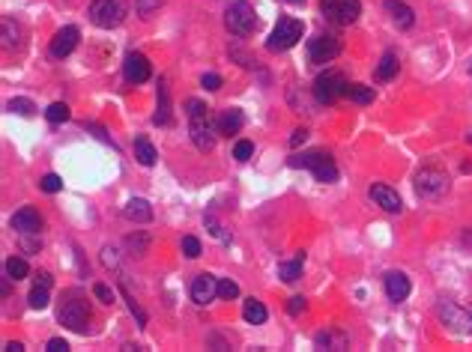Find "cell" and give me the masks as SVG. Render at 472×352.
Listing matches in <instances>:
<instances>
[{"label":"cell","instance_id":"8fae6325","mask_svg":"<svg viewBox=\"0 0 472 352\" xmlns=\"http://www.w3.org/2000/svg\"><path fill=\"white\" fill-rule=\"evenodd\" d=\"M437 317L446 329H451L454 334H469L472 332V317L464 307H457L454 302H439L437 305Z\"/></svg>","mask_w":472,"mask_h":352},{"label":"cell","instance_id":"816d5d0a","mask_svg":"<svg viewBox=\"0 0 472 352\" xmlns=\"http://www.w3.org/2000/svg\"><path fill=\"white\" fill-rule=\"evenodd\" d=\"M284 4H293V6H299V4H305V0H284Z\"/></svg>","mask_w":472,"mask_h":352},{"label":"cell","instance_id":"c3c4849f","mask_svg":"<svg viewBox=\"0 0 472 352\" xmlns=\"http://www.w3.org/2000/svg\"><path fill=\"white\" fill-rule=\"evenodd\" d=\"M33 281H36V287H48V290H51V283H54V278H51L48 272H36Z\"/></svg>","mask_w":472,"mask_h":352},{"label":"cell","instance_id":"30bf717a","mask_svg":"<svg viewBox=\"0 0 472 352\" xmlns=\"http://www.w3.org/2000/svg\"><path fill=\"white\" fill-rule=\"evenodd\" d=\"M338 54H341V39L335 33H317L314 39H308V60L317 66L332 63Z\"/></svg>","mask_w":472,"mask_h":352},{"label":"cell","instance_id":"ba28073f","mask_svg":"<svg viewBox=\"0 0 472 352\" xmlns=\"http://www.w3.org/2000/svg\"><path fill=\"white\" fill-rule=\"evenodd\" d=\"M126 16V4L123 0H93L90 4V21L102 27V30H111L123 21Z\"/></svg>","mask_w":472,"mask_h":352},{"label":"cell","instance_id":"44dd1931","mask_svg":"<svg viewBox=\"0 0 472 352\" xmlns=\"http://www.w3.org/2000/svg\"><path fill=\"white\" fill-rule=\"evenodd\" d=\"M153 123H156V126H171V123H173V114H171V93H168L165 81L159 84V107H156Z\"/></svg>","mask_w":472,"mask_h":352},{"label":"cell","instance_id":"52a82bcc","mask_svg":"<svg viewBox=\"0 0 472 352\" xmlns=\"http://www.w3.org/2000/svg\"><path fill=\"white\" fill-rule=\"evenodd\" d=\"M347 96V78L341 72H323L314 81V99L320 105H335Z\"/></svg>","mask_w":472,"mask_h":352},{"label":"cell","instance_id":"f6af8a7d","mask_svg":"<svg viewBox=\"0 0 472 352\" xmlns=\"http://www.w3.org/2000/svg\"><path fill=\"white\" fill-rule=\"evenodd\" d=\"M123 295H126V302H129V310H132L134 317H138V322H141V326H146V314H144V310L138 307V302H134V299H132V295H129L126 290H123Z\"/></svg>","mask_w":472,"mask_h":352},{"label":"cell","instance_id":"83f0119b","mask_svg":"<svg viewBox=\"0 0 472 352\" xmlns=\"http://www.w3.org/2000/svg\"><path fill=\"white\" fill-rule=\"evenodd\" d=\"M69 117H72V111H69V105H63V102L48 105V111H45V119H48L51 126H60V123H66Z\"/></svg>","mask_w":472,"mask_h":352},{"label":"cell","instance_id":"60d3db41","mask_svg":"<svg viewBox=\"0 0 472 352\" xmlns=\"http://www.w3.org/2000/svg\"><path fill=\"white\" fill-rule=\"evenodd\" d=\"M305 307H308V302L302 299V295H293V299L287 302V314L290 317H299V314H305Z\"/></svg>","mask_w":472,"mask_h":352},{"label":"cell","instance_id":"9c48e42d","mask_svg":"<svg viewBox=\"0 0 472 352\" xmlns=\"http://www.w3.org/2000/svg\"><path fill=\"white\" fill-rule=\"evenodd\" d=\"M320 9H323V16H326V21L338 24V27L356 24L359 16H362V4H359V0H323Z\"/></svg>","mask_w":472,"mask_h":352},{"label":"cell","instance_id":"f907efd6","mask_svg":"<svg viewBox=\"0 0 472 352\" xmlns=\"http://www.w3.org/2000/svg\"><path fill=\"white\" fill-rule=\"evenodd\" d=\"M4 349H6V352H24V344H18V341H9Z\"/></svg>","mask_w":472,"mask_h":352},{"label":"cell","instance_id":"7c38bea8","mask_svg":"<svg viewBox=\"0 0 472 352\" xmlns=\"http://www.w3.org/2000/svg\"><path fill=\"white\" fill-rule=\"evenodd\" d=\"M123 75H126L129 84H144V81H150L153 66L141 51H129L126 60H123Z\"/></svg>","mask_w":472,"mask_h":352},{"label":"cell","instance_id":"7bdbcfd3","mask_svg":"<svg viewBox=\"0 0 472 352\" xmlns=\"http://www.w3.org/2000/svg\"><path fill=\"white\" fill-rule=\"evenodd\" d=\"M200 84H204L207 90H212V93H215V90H221V75H215V72H207L204 78H200Z\"/></svg>","mask_w":472,"mask_h":352},{"label":"cell","instance_id":"8992f818","mask_svg":"<svg viewBox=\"0 0 472 352\" xmlns=\"http://www.w3.org/2000/svg\"><path fill=\"white\" fill-rule=\"evenodd\" d=\"M224 24L234 36H251L254 27H258V18H254V9L246 4V0H234L224 12Z\"/></svg>","mask_w":472,"mask_h":352},{"label":"cell","instance_id":"ffe728a7","mask_svg":"<svg viewBox=\"0 0 472 352\" xmlns=\"http://www.w3.org/2000/svg\"><path fill=\"white\" fill-rule=\"evenodd\" d=\"M246 126V117H242L239 107H227V111L219 114V134H239V129Z\"/></svg>","mask_w":472,"mask_h":352},{"label":"cell","instance_id":"ee69618b","mask_svg":"<svg viewBox=\"0 0 472 352\" xmlns=\"http://www.w3.org/2000/svg\"><path fill=\"white\" fill-rule=\"evenodd\" d=\"M102 263H105L108 269H117V266H120V260H117V251H114L111 245H105V248H102Z\"/></svg>","mask_w":472,"mask_h":352},{"label":"cell","instance_id":"4dcf8cb0","mask_svg":"<svg viewBox=\"0 0 472 352\" xmlns=\"http://www.w3.org/2000/svg\"><path fill=\"white\" fill-rule=\"evenodd\" d=\"M4 269H6V275H9L12 281H21V278H27V272H30V266H27L21 257H9Z\"/></svg>","mask_w":472,"mask_h":352},{"label":"cell","instance_id":"4316f807","mask_svg":"<svg viewBox=\"0 0 472 352\" xmlns=\"http://www.w3.org/2000/svg\"><path fill=\"white\" fill-rule=\"evenodd\" d=\"M347 99L356 102V105H371L376 99V93L368 84H347Z\"/></svg>","mask_w":472,"mask_h":352},{"label":"cell","instance_id":"484cf974","mask_svg":"<svg viewBox=\"0 0 472 352\" xmlns=\"http://www.w3.org/2000/svg\"><path fill=\"white\" fill-rule=\"evenodd\" d=\"M134 158H138V165H144V168H153L156 165V146L146 141V138H138L134 141Z\"/></svg>","mask_w":472,"mask_h":352},{"label":"cell","instance_id":"836d02e7","mask_svg":"<svg viewBox=\"0 0 472 352\" xmlns=\"http://www.w3.org/2000/svg\"><path fill=\"white\" fill-rule=\"evenodd\" d=\"M39 188H42L45 194H57L60 188H63V180H60L57 173H45V176H42V182H39Z\"/></svg>","mask_w":472,"mask_h":352},{"label":"cell","instance_id":"7a4b0ae2","mask_svg":"<svg viewBox=\"0 0 472 352\" xmlns=\"http://www.w3.org/2000/svg\"><path fill=\"white\" fill-rule=\"evenodd\" d=\"M57 319H60V326H66L69 332L84 334L90 329V307H87L84 299H78V295H66V299L60 302Z\"/></svg>","mask_w":472,"mask_h":352},{"label":"cell","instance_id":"e575fe53","mask_svg":"<svg viewBox=\"0 0 472 352\" xmlns=\"http://www.w3.org/2000/svg\"><path fill=\"white\" fill-rule=\"evenodd\" d=\"M21 236V248L27 254H39V248H42V239H39V233H18Z\"/></svg>","mask_w":472,"mask_h":352},{"label":"cell","instance_id":"f35d334b","mask_svg":"<svg viewBox=\"0 0 472 352\" xmlns=\"http://www.w3.org/2000/svg\"><path fill=\"white\" fill-rule=\"evenodd\" d=\"M254 156V143L251 141H239L236 146H234V158L236 161H248Z\"/></svg>","mask_w":472,"mask_h":352},{"label":"cell","instance_id":"603a6c76","mask_svg":"<svg viewBox=\"0 0 472 352\" xmlns=\"http://www.w3.org/2000/svg\"><path fill=\"white\" fill-rule=\"evenodd\" d=\"M302 266H305V254H296L290 263H278V278L287 283H296L302 278Z\"/></svg>","mask_w":472,"mask_h":352},{"label":"cell","instance_id":"d6986e66","mask_svg":"<svg viewBox=\"0 0 472 352\" xmlns=\"http://www.w3.org/2000/svg\"><path fill=\"white\" fill-rule=\"evenodd\" d=\"M123 215L134 224H146V221H153V206L144 197H132L123 206Z\"/></svg>","mask_w":472,"mask_h":352},{"label":"cell","instance_id":"9a60e30c","mask_svg":"<svg viewBox=\"0 0 472 352\" xmlns=\"http://www.w3.org/2000/svg\"><path fill=\"white\" fill-rule=\"evenodd\" d=\"M368 194H371V200L376 203V206H383L386 212H401V209H403L401 194L395 192V188L383 185V182H374V185L368 188Z\"/></svg>","mask_w":472,"mask_h":352},{"label":"cell","instance_id":"bcb514c9","mask_svg":"<svg viewBox=\"0 0 472 352\" xmlns=\"http://www.w3.org/2000/svg\"><path fill=\"white\" fill-rule=\"evenodd\" d=\"M66 349H69V344H66L63 337H51L48 341V352H66Z\"/></svg>","mask_w":472,"mask_h":352},{"label":"cell","instance_id":"ab89813d","mask_svg":"<svg viewBox=\"0 0 472 352\" xmlns=\"http://www.w3.org/2000/svg\"><path fill=\"white\" fill-rule=\"evenodd\" d=\"M93 295H96L102 305H114V290L108 287V283H96V287H93Z\"/></svg>","mask_w":472,"mask_h":352},{"label":"cell","instance_id":"ac0fdd59","mask_svg":"<svg viewBox=\"0 0 472 352\" xmlns=\"http://www.w3.org/2000/svg\"><path fill=\"white\" fill-rule=\"evenodd\" d=\"M410 290H413L410 287V278L403 275V272H388L386 275V295L392 302H403L410 295Z\"/></svg>","mask_w":472,"mask_h":352},{"label":"cell","instance_id":"d4e9b609","mask_svg":"<svg viewBox=\"0 0 472 352\" xmlns=\"http://www.w3.org/2000/svg\"><path fill=\"white\" fill-rule=\"evenodd\" d=\"M242 317H246V322H251V326H260V322H266L269 310L258 299H246V302H242Z\"/></svg>","mask_w":472,"mask_h":352},{"label":"cell","instance_id":"7dc6e473","mask_svg":"<svg viewBox=\"0 0 472 352\" xmlns=\"http://www.w3.org/2000/svg\"><path fill=\"white\" fill-rule=\"evenodd\" d=\"M305 138H308V131H305V129H296V131L290 134V146L296 150V146H299V143H305Z\"/></svg>","mask_w":472,"mask_h":352},{"label":"cell","instance_id":"e0dca14e","mask_svg":"<svg viewBox=\"0 0 472 352\" xmlns=\"http://www.w3.org/2000/svg\"><path fill=\"white\" fill-rule=\"evenodd\" d=\"M386 12H388V18H392V24L401 27V30H410L415 24V12L403 4V0H386Z\"/></svg>","mask_w":472,"mask_h":352},{"label":"cell","instance_id":"4fadbf2b","mask_svg":"<svg viewBox=\"0 0 472 352\" xmlns=\"http://www.w3.org/2000/svg\"><path fill=\"white\" fill-rule=\"evenodd\" d=\"M212 299H219V278L212 275H197L192 281V302L195 305H209Z\"/></svg>","mask_w":472,"mask_h":352},{"label":"cell","instance_id":"681fc988","mask_svg":"<svg viewBox=\"0 0 472 352\" xmlns=\"http://www.w3.org/2000/svg\"><path fill=\"white\" fill-rule=\"evenodd\" d=\"M87 129H90V131H96V138H99L102 143H111V138H108V131H105L102 126H96V123H87Z\"/></svg>","mask_w":472,"mask_h":352},{"label":"cell","instance_id":"6da1fadb","mask_svg":"<svg viewBox=\"0 0 472 352\" xmlns=\"http://www.w3.org/2000/svg\"><path fill=\"white\" fill-rule=\"evenodd\" d=\"M185 114H188V134L200 153H209L219 138V119L212 117V107H207L200 99H188L185 102Z\"/></svg>","mask_w":472,"mask_h":352},{"label":"cell","instance_id":"7402d4cb","mask_svg":"<svg viewBox=\"0 0 472 352\" xmlns=\"http://www.w3.org/2000/svg\"><path fill=\"white\" fill-rule=\"evenodd\" d=\"M314 344L320 346V349H335V352H341V349H347V334L344 332H335V329H326V332H320L317 337H314Z\"/></svg>","mask_w":472,"mask_h":352},{"label":"cell","instance_id":"1f68e13d","mask_svg":"<svg viewBox=\"0 0 472 352\" xmlns=\"http://www.w3.org/2000/svg\"><path fill=\"white\" fill-rule=\"evenodd\" d=\"M27 305L33 310H45L48 307V287H33L30 295H27Z\"/></svg>","mask_w":472,"mask_h":352},{"label":"cell","instance_id":"d6a6232c","mask_svg":"<svg viewBox=\"0 0 472 352\" xmlns=\"http://www.w3.org/2000/svg\"><path fill=\"white\" fill-rule=\"evenodd\" d=\"M6 107H9L12 114H18V117H30V114L36 111V105H33L30 99H21V96H18V99H9Z\"/></svg>","mask_w":472,"mask_h":352},{"label":"cell","instance_id":"277c9868","mask_svg":"<svg viewBox=\"0 0 472 352\" xmlns=\"http://www.w3.org/2000/svg\"><path fill=\"white\" fill-rule=\"evenodd\" d=\"M302 33H305V24L299 18H278L272 33H269L266 48L269 51H290L302 39Z\"/></svg>","mask_w":472,"mask_h":352},{"label":"cell","instance_id":"5bb4252c","mask_svg":"<svg viewBox=\"0 0 472 352\" xmlns=\"http://www.w3.org/2000/svg\"><path fill=\"white\" fill-rule=\"evenodd\" d=\"M78 27H63V30H57L54 33V39H51V54L57 60H63V57H69V54L75 51V45H78Z\"/></svg>","mask_w":472,"mask_h":352},{"label":"cell","instance_id":"b9f144b4","mask_svg":"<svg viewBox=\"0 0 472 352\" xmlns=\"http://www.w3.org/2000/svg\"><path fill=\"white\" fill-rule=\"evenodd\" d=\"M204 224L209 227V233H212L215 239H221V242H227V233H224V230H221V224H219V221H215V218H212V215H204Z\"/></svg>","mask_w":472,"mask_h":352},{"label":"cell","instance_id":"3957f363","mask_svg":"<svg viewBox=\"0 0 472 352\" xmlns=\"http://www.w3.org/2000/svg\"><path fill=\"white\" fill-rule=\"evenodd\" d=\"M290 168H305L314 173L317 182H335L338 180V165L329 153H305V156H296L290 158Z\"/></svg>","mask_w":472,"mask_h":352},{"label":"cell","instance_id":"74e56055","mask_svg":"<svg viewBox=\"0 0 472 352\" xmlns=\"http://www.w3.org/2000/svg\"><path fill=\"white\" fill-rule=\"evenodd\" d=\"M183 254L188 257V260H197V257H200V239L185 236V239H183Z\"/></svg>","mask_w":472,"mask_h":352},{"label":"cell","instance_id":"f546056e","mask_svg":"<svg viewBox=\"0 0 472 352\" xmlns=\"http://www.w3.org/2000/svg\"><path fill=\"white\" fill-rule=\"evenodd\" d=\"M126 248H129L134 257H144L146 251H150V236H146V233H132V236L126 239Z\"/></svg>","mask_w":472,"mask_h":352},{"label":"cell","instance_id":"d590c367","mask_svg":"<svg viewBox=\"0 0 472 352\" xmlns=\"http://www.w3.org/2000/svg\"><path fill=\"white\" fill-rule=\"evenodd\" d=\"M239 295V287H236V281H219V299H224V302H231V299H236Z\"/></svg>","mask_w":472,"mask_h":352},{"label":"cell","instance_id":"8d00e7d4","mask_svg":"<svg viewBox=\"0 0 472 352\" xmlns=\"http://www.w3.org/2000/svg\"><path fill=\"white\" fill-rule=\"evenodd\" d=\"M159 6H161V0H134V9H138L141 18H150Z\"/></svg>","mask_w":472,"mask_h":352},{"label":"cell","instance_id":"2e32d148","mask_svg":"<svg viewBox=\"0 0 472 352\" xmlns=\"http://www.w3.org/2000/svg\"><path fill=\"white\" fill-rule=\"evenodd\" d=\"M12 230H18V233H39L42 230V215L33 206H21L12 215Z\"/></svg>","mask_w":472,"mask_h":352},{"label":"cell","instance_id":"f1b7e54d","mask_svg":"<svg viewBox=\"0 0 472 352\" xmlns=\"http://www.w3.org/2000/svg\"><path fill=\"white\" fill-rule=\"evenodd\" d=\"M21 45V30L12 18H4V48H18Z\"/></svg>","mask_w":472,"mask_h":352},{"label":"cell","instance_id":"5b68a950","mask_svg":"<svg viewBox=\"0 0 472 352\" xmlns=\"http://www.w3.org/2000/svg\"><path fill=\"white\" fill-rule=\"evenodd\" d=\"M415 192L422 200H439L442 194H449V176L437 168H422L415 173Z\"/></svg>","mask_w":472,"mask_h":352},{"label":"cell","instance_id":"cb8c5ba5","mask_svg":"<svg viewBox=\"0 0 472 352\" xmlns=\"http://www.w3.org/2000/svg\"><path fill=\"white\" fill-rule=\"evenodd\" d=\"M398 54L395 51H386L383 54V60L380 63H376V72H374V78L376 81H392L395 75H398Z\"/></svg>","mask_w":472,"mask_h":352}]
</instances>
